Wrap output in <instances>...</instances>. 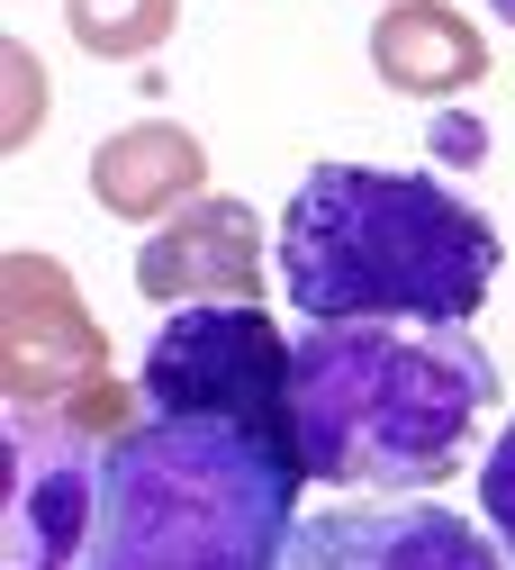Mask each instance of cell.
Wrapping results in <instances>:
<instances>
[{
	"instance_id": "8fae6325",
	"label": "cell",
	"mask_w": 515,
	"mask_h": 570,
	"mask_svg": "<svg viewBox=\"0 0 515 570\" xmlns=\"http://www.w3.org/2000/svg\"><path fill=\"white\" fill-rule=\"evenodd\" d=\"M63 28L100 63H136L181 28V0H63Z\"/></svg>"
},
{
	"instance_id": "9c48e42d",
	"label": "cell",
	"mask_w": 515,
	"mask_h": 570,
	"mask_svg": "<svg viewBox=\"0 0 515 570\" xmlns=\"http://www.w3.org/2000/svg\"><path fill=\"white\" fill-rule=\"evenodd\" d=\"M199 190H208V155L172 118H136V127H118L91 155V199L109 208V218H127V227H164Z\"/></svg>"
},
{
	"instance_id": "ba28073f",
	"label": "cell",
	"mask_w": 515,
	"mask_h": 570,
	"mask_svg": "<svg viewBox=\"0 0 515 570\" xmlns=\"http://www.w3.org/2000/svg\"><path fill=\"white\" fill-rule=\"evenodd\" d=\"M263 218L245 199H190L145 236L136 254V291L164 308H199V299H263Z\"/></svg>"
},
{
	"instance_id": "277c9868",
	"label": "cell",
	"mask_w": 515,
	"mask_h": 570,
	"mask_svg": "<svg viewBox=\"0 0 515 570\" xmlns=\"http://www.w3.org/2000/svg\"><path fill=\"white\" fill-rule=\"evenodd\" d=\"M136 399L155 416H236L254 435L299 444V407H289V344L263 317V299H199L172 308L145 344Z\"/></svg>"
},
{
	"instance_id": "7a4b0ae2",
	"label": "cell",
	"mask_w": 515,
	"mask_h": 570,
	"mask_svg": "<svg viewBox=\"0 0 515 570\" xmlns=\"http://www.w3.org/2000/svg\"><path fill=\"white\" fill-rule=\"evenodd\" d=\"M497 227L434 173H389V164H317L280 208V254L271 272L289 281V308L308 326L335 317H425L462 326L497 291Z\"/></svg>"
},
{
	"instance_id": "5bb4252c",
	"label": "cell",
	"mask_w": 515,
	"mask_h": 570,
	"mask_svg": "<svg viewBox=\"0 0 515 570\" xmlns=\"http://www.w3.org/2000/svg\"><path fill=\"white\" fill-rule=\"evenodd\" d=\"M488 10H497V19H506V37H515V0H488Z\"/></svg>"
},
{
	"instance_id": "6da1fadb",
	"label": "cell",
	"mask_w": 515,
	"mask_h": 570,
	"mask_svg": "<svg viewBox=\"0 0 515 570\" xmlns=\"http://www.w3.org/2000/svg\"><path fill=\"white\" fill-rule=\"evenodd\" d=\"M289 407L308 480L407 498L462 471L479 416L497 407V363L462 326L335 317L289 344Z\"/></svg>"
},
{
	"instance_id": "3957f363",
	"label": "cell",
	"mask_w": 515,
	"mask_h": 570,
	"mask_svg": "<svg viewBox=\"0 0 515 570\" xmlns=\"http://www.w3.org/2000/svg\"><path fill=\"white\" fill-rule=\"evenodd\" d=\"M299 444L236 416H127L100 453L82 570H280L299 534Z\"/></svg>"
},
{
	"instance_id": "52a82bcc",
	"label": "cell",
	"mask_w": 515,
	"mask_h": 570,
	"mask_svg": "<svg viewBox=\"0 0 515 570\" xmlns=\"http://www.w3.org/2000/svg\"><path fill=\"white\" fill-rule=\"evenodd\" d=\"M91 372H100V326H91L82 291L46 254H10L0 263V390L55 407Z\"/></svg>"
},
{
	"instance_id": "8992f818",
	"label": "cell",
	"mask_w": 515,
	"mask_h": 570,
	"mask_svg": "<svg viewBox=\"0 0 515 570\" xmlns=\"http://www.w3.org/2000/svg\"><path fill=\"white\" fill-rule=\"evenodd\" d=\"M280 570H515V552L425 498H353L299 517Z\"/></svg>"
},
{
	"instance_id": "4fadbf2b",
	"label": "cell",
	"mask_w": 515,
	"mask_h": 570,
	"mask_svg": "<svg viewBox=\"0 0 515 570\" xmlns=\"http://www.w3.org/2000/svg\"><path fill=\"white\" fill-rule=\"evenodd\" d=\"M479 517H488V534L515 552V416H506V435L488 444V462H479Z\"/></svg>"
},
{
	"instance_id": "5b68a950",
	"label": "cell",
	"mask_w": 515,
	"mask_h": 570,
	"mask_svg": "<svg viewBox=\"0 0 515 570\" xmlns=\"http://www.w3.org/2000/svg\"><path fill=\"white\" fill-rule=\"evenodd\" d=\"M100 453L82 407L10 399V498H0V570H82L100 525Z\"/></svg>"
},
{
	"instance_id": "7c38bea8",
	"label": "cell",
	"mask_w": 515,
	"mask_h": 570,
	"mask_svg": "<svg viewBox=\"0 0 515 570\" xmlns=\"http://www.w3.org/2000/svg\"><path fill=\"white\" fill-rule=\"evenodd\" d=\"M0 73H10V118H0V146H28V136H37V118H46V82H37V55L10 37V46H0Z\"/></svg>"
},
{
	"instance_id": "30bf717a",
	"label": "cell",
	"mask_w": 515,
	"mask_h": 570,
	"mask_svg": "<svg viewBox=\"0 0 515 570\" xmlns=\"http://www.w3.org/2000/svg\"><path fill=\"white\" fill-rule=\"evenodd\" d=\"M372 73L407 100H453L488 73V37L444 0H389L372 28Z\"/></svg>"
}]
</instances>
